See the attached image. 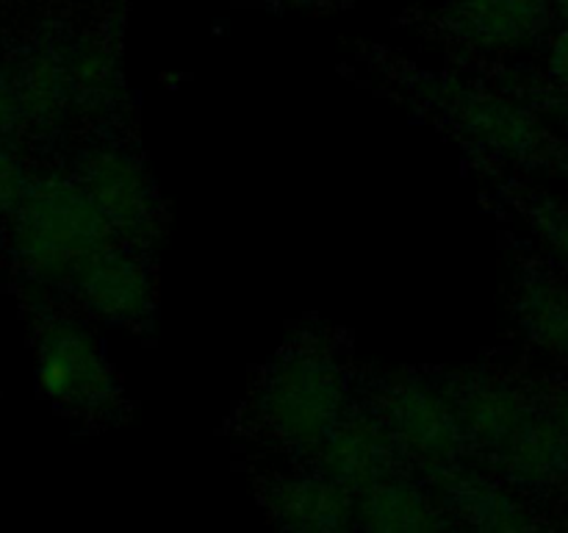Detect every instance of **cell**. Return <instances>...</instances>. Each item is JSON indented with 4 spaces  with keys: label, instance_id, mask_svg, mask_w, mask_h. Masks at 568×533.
<instances>
[{
    "label": "cell",
    "instance_id": "15",
    "mask_svg": "<svg viewBox=\"0 0 568 533\" xmlns=\"http://www.w3.org/2000/svg\"><path fill=\"white\" fill-rule=\"evenodd\" d=\"M510 316L521 336L568 364V281L544 264H521L510 286Z\"/></svg>",
    "mask_w": 568,
    "mask_h": 533
},
{
    "label": "cell",
    "instance_id": "14",
    "mask_svg": "<svg viewBox=\"0 0 568 533\" xmlns=\"http://www.w3.org/2000/svg\"><path fill=\"white\" fill-rule=\"evenodd\" d=\"M425 483L442 500L455 525L488 533H519L538 527L536 514L521 492L466 459L425 477Z\"/></svg>",
    "mask_w": 568,
    "mask_h": 533
},
{
    "label": "cell",
    "instance_id": "9",
    "mask_svg": "<svg viewBox=\"0 0 568 533\" xmlns=\"http://www.w3.org/2000/svg\"><path fill=\"white\" fill-rule=\"evenodd\" d=\"M447 389L458 409L466 444L491 459L538 409V394L497 366H469L449 372Z\"/></svg>",
    "mask_w": 568,
    "mask_h": 533
},
{
    "label": "cell",
    "instance_id": "23",
    "mask_svg": "<svg viewBox=\"0 0 568 533\" xmlns=\"http://www.w3.org/2000/svg\"><path fill=\"white\" fill-rule=\"evenodd\" d=\"M538 403H541L544 414L555 422L568 447V386L544 389V392H538Z\"/></svg>",
    "mask_w": 568,
    "mask_h": 533
},
{
    "label": "cell",
    "instance_id": "13",
    "mask_svg": "<svg viewBox=\"0 0 568 533\" xmlns=\"http://www.w3.org/2000/svg\"><path fill=\"white\" fill-rule=\"evenodd\" d=\"M22 114V131L37 139L61 137L72 111L70 78L61 56V22L42 28L28 48L20 50L9 70Z\"/></svg>",
    "mask_w": 568,
    "mask_h": 533
},
{
    "label": "cell",
    "instance_id": "25",
    "mask_svg": "<svg viewBox=\"0 0 568 533\" xmlns=\"http://www.w3.org/2000/svg\"><path fill=\"white\" fill-rule=\"evenodd\" d=\"M560 486H564V511H566V522H568V475L564 477V483H560Z\"/></svg>",
    "mask_w": 568,
    "mask_h": 533
},
{
    "label": "cell",
    "instance_id": "4",
    "mask_svg": "<svg viewBox=\"0 0 568 533\" xmlns=\"http://www.w3.org/2000/svg\"><path fill=\"white\" fill-rule=\"evenodd\" d=\"M405 81L410 94L422 100L430 114L442 117V122L480 153L519 164H552L558 155V144L536 111L508 94L447 72L408 70Z\"/></svg>",
    "mask_w": 568,
    "mask_h": 533
},
{
    "label": "cell",
    "instance_id": "5",
    "mask_svg": "<svg viewBox=\"0 0 568 533\" xmlns=\"http://www.w3.org/2000/svg\"><path fill=\"white\" fill-rule=\"evenodd\" d=\"M366 405L386 422L410 470L422 472V481L469 453L444 378H430L419 370H392L377 378Z\"/></svg>",
    "mask_w": 568,
    "mask_h": 533
},
{
    "label": "cell",
    "instance_id": "21",
    "mask_svg": "<svg viewBox=\"0 0 568 533\" xmlns=\"http://www.w3.org/2000/svg\"><path fill=\"white\" fill-rule=\"evenodd\" d=\"M270 11H303V14H331V11H344L358 0H255Z\"/></svg>",
    "mask_w": 568,
    "mask_h": 533
},
{
    "label": "cell",
    "instance_id": "8",
    "mask_svg": "<svg viewBox=\"0 0 568 533\" xmlns=\"http://www.w3.org/2000/svg\"><path fill=\"white\" fill-rule=\"evenodd\" d=\"M61 56L70 78L72 111L94 125H111L128 109L122 72V17L105 11L100 20L72 31L61 26Z\"/></svg>",
    "mask_w": 568,
    "mask_h": 533
},
{
    "label": "cell",
    "instance_id": "3",
    "mask_svg": "<svg viewBox=\"0 0 568 533\" xmlns=\"http://www.w3.org/2000/svg\"><path fill=\"white\" fill-rule=\"evenodd\" d=\"M31 314L33 372L39 392L64 414L83 422H120L125 394L83 311L55 303V289L20 281Z\"/></svg>",
    "mask_w": 568,
    "mask_h": 533
},
{
    "label": "cell",
    "instance_id": "26",
    "mask_svg": "<svg viewBox=\"0 0 568 533\" xmlns=\"http://www.w3.org/2000/svg\"><path fill=\"white\" fill-rule=\"evenodd\" d=\"M555 111H558V114L564 117L566 125H568V103H555Z\"/></svg>",
    "mask_w": 568,
    "mask_h": 533
},
{
    "label": "cell",
    "instance_id": "1",
    "mask_svg": "<svg viewBox=\"0 0 568 533\" xmlns=\"http://www.w3.org/2000/svg\"><path fill=\"white\" fill-rule=\"evenodd\" d=\"M353 409V355L347 336L303 322L255 378L242 409V433L308 461Z\"/></svg>",
    "mask_w": 568,
    "mask_h": 533
},
{
    "label": "cell",
    "instance_id": "11",
    "mask_svg": "<svg viewBox=\"0 0 568 533\" xmlns=\"http://www.w3.org/2000/svg\"><path fill=\"white\" fill-rule=\"evenodd\" d=\"M555 17V0H447L433 22L466 53H514L536 42Z\"/></svg>",
    "mask_w": 568,
    "mask_h": 533
},
{
    "label": "cell",
    "instance_id": "19",
    "mask_svg": "<svg viewBox=\"0 0 568 533\" xmlns=\"http://www.w3.org/2000/svg\"><path fill=\"white\" fill-rule=\"evenodd\" d=\"M28 181H31V172L17 150V139H0V222L20 203Z\"/></svg>",
    "mask_w": 568,
    "mask_h": 533
},
{
    "label": "cell",
    "instance_id": "10",
    "mask_svg": "<svg viewBox=\"0 0 568 533\" xmlns=\"http://www.w3.org/2000/svg\"><path fill=\"white\" fill-rule=\"evenodd\" d=\"M308 461L355 497L388 477L410 472L403 447L369 405H353Z\"/></svg>",
    "mask_w": 568,
    "mask_h": 533
},
{
    "label": "cell",
    "instance_id": "24",
    "mask_svg": "<svg viewBox=\"0 0 568 533\" xmlns=\"http://www.w3.org/2000/svg\"><path fill=\"white\" fill-rule=\"evenodd\" d=\"M555 17L568 22V0H555Z\"/></svg>",
    "mask_w": 568,
    "mask_h": 533
},
{
    "label": "cell",
    "instance_id": "6",
    "mask_svg": "<svg viewBox=\"0 0 568 533\" xmlns=\"http://www.w3.org/2000/svg\"><path fill=\"white\" fill-rule=\"evenodd\" d=\"M72 172L92 194L120 242L150 253L164 239V203L136 153L114 142L92 144L78 153Z\"/></svg>",
    "mask_w": 568,
    "mask_h": 533
},
{
    "label": "cell",
    "instance_id": "17",
    "mask_svg": "<svg viewBox=\"0 0 568 533\" xmlns=\"http://www.w3.org/2000/svg\"><path fill=\"white\" fill-rule=\"evenodd\" d=\"M355 527L375 533H430L455 527V520L427 483L403 472L355 497Z\"/></svg>",
    "mask_w": 568,
    "mask_h": 533
},
{
    "label": "cell",
    "instance_id": "7",
    "mask_svg": "<svg viewBox=\"0 0 568 533\" xmlns=\"http://www.w3.org/2000/svg\"><path fill=\"white\" fill-rule=\"evenodd\" d=\"M67 292L78 311L105 325L142 331L155 316V275L150 253L120 239L89 255L70 278Z\"/></svg>",
    "mask_w": 568,
    "mask_h": 533
},
{
    "label": "cell",
    "instance_id": "27",
    "mask_svg": "<svg viewBox=\"0 0 568 533\" xmlns=\"http://www.w3.org/2000/svg\"><path fill=\"white\" fill-rule=\"evenodd\" d=\"M6 48V33H3V26H0V53H3Z\"/></svg>",
    "mask_w": 568,
    "mask_h": 533
},
{
    "label": "cell",
    "instance_id": "2",
    "mask_svg": "<svg viewBox=\"0 0 568 533\" xmlns=\"http://www.w3.org/2000/svg\"><path fill=\"white\" fill-rule=\"evenodd\" d=\"M6 250L20 281L67 289L78 266L114 242L109 220L75 172L31 175L20 203L6 217Z\"/></svg>",
    "mask_w": 568,
    "mask_h": 533
},
{
    "label": "cell",
    "instance_id": "22",
    "mask_svg": "<svg viewBox=\"0 0 568 533\" xmlns=\"http://www.w3.org/2000/svg\"><path fill=\"white\" fill-rule=\"evenodd\" d=\"M547 72L558 87L568 89V22L555 31L547 50Z\"/></svg>",
    "mask_w": 568,
    "mask_h": 533
},
{
    "label": "cell",
    "instance_id": "18",
    "mask_svg": "<svg viewBox=\"0 0 568 533\" xmlns=\"http://www.w3.org/2000/svg\"><path fill=\"white\" fill-rule=\"evenodd\" d=\"M514 203L525 214L538 242L549 250L555 261L568 270V203L549 192L519 189L514 192Z\"/></svg>",
    "mask_w": 568,
    "mask_h": 533
},
{
    "label": "cell",
    "instance_id": "12",
    "mask_svg": "<svg viewBox=\"0 0 568 533\" xmlns=\"http://www.w3.org/2000/svg\"><path fill=\"white\" fill-rule=\"evenodd\" d=\"M255 494L270 522L283 531L338 533L355 527V494L316 466L270 472L255 481Z\"/></svg>",
    "mask_w": 568,
    "mask_h": 533
},
{
    "label": "cell",
    "instance_id": "16",
    "mask_svg": "<svg viewBox=\"0 0 568 533\" xmlns=\"http://www.w3.org/2000/svg\"><path fill=\"white\" fill-rule=\"evenodd\" d=\"M486 461L494 475L521 494L560 486L568 475V447L555 422L544 414L541 403L536 414Z\"/></svg>",
    "mask_w": 568,
    "mask_h": 533
},
{
    "label": "cell",
    "instance_id": "20",
    "mask_svg": "<svg viewBox=\"0 0 568 533\" xmlns=\"http://www.w3.org/2000/svg\"><path fill=\"white\" fill-rule=\"evenodd\" d=\"M22 114L17 92L11 87L9 70H0V139H20Z\"/></svg>",
    "mask_w": 568,
    "mask_h": 533
}]
</instances>
